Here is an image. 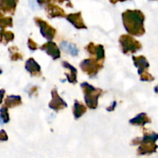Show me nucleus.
Here are the masks:
<instances>
[{
	"label": "nucleus",
	"instance_id": "nucleus-15",
	"mask_svg": "<svg viewBox=\"0 0 158 158\" xmlns=\"http://www.w3.org/2000/svg\"><path fill=\"white\" fill-rule=\"evenodd\" d=\"M151 119L148 117V116L145 113H141V114H139L138 115L136 116L134 118L131 119L129 121V123L131 124L134 125V126H144L146 123H151Z\"/></svg>",
	"mask_w": 158,
	"mask_h": 158
},
{
	"label": "nucleus",
	"instance_id": "nucleus-3",
	"mask_svg": "<svg viewBox=\"0 0 158 158\" xmlns=\"http://www.w3.org/2000/svg\"><path fill=\"white\" fill-rule=\"evenodd\" d=\"M119 43L121 46L122 52L124 54H127L128 52L135 53L142 48L140 42L136 40L134 37L130 35H120Z\"/></svg>",
	"mask_w": 158,
	"mask_h": 158
},
{
	"label": "nucleus",
	"instance_id": "nucleus-26",
	"mask_svg": "<svg viewBox=\"0 0 158 158\" xmlns=\"http://www.w3.org/2000/svg\"><path fill=\"white\" fill-rule=\"evenodd\" d=\"M8 135L4 130L0 131V141H6L8 140Z\"/></svg>",
	"mask_w": 158,
	"mask_h": 158
},
{
	"label": "nucleus",
	"instance_id": "nucleus-14",
	"mask_svg": "<svg viewBox=\"0 0 158 158\" xmlns=\"http://www.w3.org/2000/svg\"><path fill=\"white\" fill-rule=\"evenodd\" d=\"M157 148V145L154 144L153 142H141L140 143V147L137 149V154L139 155L150 154V153L154 152Z\"/></svg>",
	"mask_w": 158,
	"mask_h": 158
},
{
	"label": "nucleus",
	"instance_id": "nucleus-23",
	"mask_svg": "<svg viewBox=\"0 0 158 158\" xmlns=\"http://www.w3.org/2000/svg\"><path fill=\"white\" fill-rule=\"evenodd\" d=\"M12 19L11 17H3L0 19V29H4L6 27H12Z\"/></svg>",
	"mask_w": 158,
	"mask_h": 158
},
{
	"label": "nucleus",
	"instance_id": "nucleus-30",
	"mask_svg": "<svg viewBox=\"0 0 158 158\" xmlns=\"http://www.w3.org/2000/svg\"><path fill=\"white\" fill-rule=\"evenodd\" d=\"M37 1L39 2V3H40V4H42V3H47L49 2L50 0H37Z\"/></svg>",
	"mask_w": 158,
	"mask_h": 158
},
{
	"label": "nucleus",
	"instance_id": "nucleus-34",
	"mask_svg": "<svg viewBox=\"0 0 158 158\" xmlns=\"http://www.w3.org/2000/svg\"><path fill=\"white\" fill-rule=\"evenodd\" d=\"M2 69H0V74H2Z\"/></svg>",
	"mask_w": 158,
	"mask_h": 158
},
{
	"label": "nucleus",
	"instance_id": "nucleus-10",
	"mask_svg": "<svg viewBox=\"0 0 158 158\" xmlns=\"http://www.w3.org/2000/svg\"><path fill=\"white\" fill-rule=\"evenodd\" d=\"M25 68L32 77H40L41 76V67L33 58H29L26 62Z\"/></svg>",
	"mask_w": 158,
	"mask_h": 158
},
{
	"label": "nucleus",
	"instance_id": "nucleus-29",
	"mask_svg": "<svg viewBox=\"0 0 158 158\" xmlns=\"http://www.w3.org/2000/svg\"><path fill=\"white\" fill-rule=\"evenodd\" d=\"M5 93H6V90L4 89H0V104L2 103L3 100V97H4Z\"/></svg>",
	"mask_w": 158,
	"mask_h": 158
},
{
	"label": "nucleus",
	"instance_id": "nucleus-28",
	"mask_svg": "<svg viewBox=\"0 0 158 158\" xmlns=\"http://www.w3.org/2000/svg\"><path fill=\"white\" fill-rule=\"evenodd\" d=\"M37 89H38V87H37V86H33V87L31 88L30 90H29V97H32V94H35V92H37Z\"/></svg>",
	"mask_w": 158,
	"mask_h": 158
},
{
	"label": "nucleus",
	"instance_id": "nucleus-18",
	"mask_svg": "<svg viewBox=\"0 0 158 158\" xmlns=\"http://www.w3.org/2000/svg\"><path fill=\"white\" fill-rule=\"evenodd\" d=\"M22 98L20 96L10 95L8 96L5 100V106L7 108H14L22 104Z\"/></svg>",
	"mask_w": 158,
	"mask_h": 158
},
{
	"label": "nucleus",
	"instance_id": "nucleus-20",
	"mask_svg": "<svg viewBox=\"0 0 158 158\" xmlns=\"http://www.w3.org/2000/svg\"><path fill=\"white\" fill-rule=\"evenodd\" d=\"M15 38L14 33L11 31H6L5 29L0 30V43L7 45L9 42L12 41Z\"/></svg>",
	"mask_w": 158,
	"mask_h": 158
},
{
	"label": "nucleus",
	"instance_id": "nucleus-22",
	"mask_svg": "<svg viewBox=\"0 0 158 158\" xmlns=\"http://www.w3.org/2000/svg\"><path fill=\"white\" fill-rule=\"evenodd\" d=\"M0 120L3 123H7L9 121V114L8 113V108L5 105L0 109Z\"/></svg>",
	"mask_w": 158,
	"mask_h": 158
},
{
	"label": "nucleus",
	"instance_id": "nucleus-27",
	"mask_svg": "<svg viewBox=\"0 0 158 158\" xmlns=\"http://www.w3.org/2000/svg\"><path fill=\"white\" fill-rule=\"evenodd\" d=\"M116 106H117V102L114 101L110 106H109L108 107H106V110L109 111V112H110V111H114V110H115Z\"/></svg>",
	"mask_w": 158,
	"mask_h": 158
},
{
	"label": "nucleus",
	"instance_id": "nucleus-13",
	"mask_svg": "<svg viewBox=\"0 0 158 158\" xmlns=\"http://www.w3.org/2000/svg\"><path fill=\"white\" fill-rule=\"evenodd\" d=\"M18 0H0V10L14 14Z\"/></svg>",
	"mask_w": 158,
	"mask_h": 158
},
{
	"label": "nucleus",
	"instance_id": "nucleus-5",
	"mask_svg": "<svg viewBox=\"0 0 158 158\" xmlns=\"http://www.w3.org/2000/svg\"><path fill=\"white\" fill-rule=\"evenodd\" d=\"M34 20H35L37 26L40 27L41 35H43L44 38H46V40H49V41L53 40L56 34V29H54L52 26H51L48 23H46L45 20L41 19L38 18V17L34 19Z\"/></svg>",
	"mask_w": 158,
	"mask_h": 158
},
{
	"label": "nucleus",
	"instance_id": "nucleus-8",
	"mask_svg": "<svg viewBox=\"0 0 158 158\" xmlns=\"http://www.w3.org/2000/svg\"><path fill=\"white\" fill-rule=\"evenodd\" d=\"M42 50L45 51L49 56H50L53 60H57L60 58V50L58 48L57 45L54 42L49 41L47 43H44L43 46L40 47Z\"/></svg>",
	"mask_w": 158,
	"mask_h": 158
},
{
	"label": "nucleus",
	"instance_id": "nucleus-9",
	"mask_svg": "<svg viewBox=\"0 0 158 158\" xmlns=\"http://www.w3.org/2000/svg\"><path fill=\"white\" fill-rule=\"evenodd\" d=\"M66 19L77 29H87L86 25L84 24L83 18H82L81 12H77V13L69 14L66 16Z\"/></svg>",
	"mask_w": 158,
	"mask_h": 158
},
{
	"label": "nucleus",
	"instance_id": "nucleus-19",
	"mask_svg": "<svg viewBox=\"0 0 158 158\" xmlns=\"http://www.w3.org/2000/svg\"><path fill=\"white\" fill-rule=\"evenodd\" d=\"M60 47L65 52L70 53L72 56H77L79 53V49H77V46L73 43H69L67 42H62L60 43Z\"/></svg>",
	"mask_w": 158,
	"mask_h": 158
},
{
	"label": "nucleus",
	"instance_id": "nucleus-1",
	"mask_svg": "<svg viewBox=\"0 0 158 158\" xmlns=\"http://www.w3.org/2000/svg\"><path fill=\"white\" fill-rule=\"evenodd\" d=\"M123 26L127 32L134 36H140L145 32L144 15L140 10H127L122 14Z\"/></svg>",
	"mask_w": 158,
	"mask_h": 158
},
{
	"label": "nucleus",
	"instance_id": "nucleus-24",
	"mask_svg": "<svg viewBox=\"0 0 158 158\" xmlns=\"http://www.w3.org/2000/svg\"><path fill=\"white\" fill-rule=\"evenodd\" d=\"M140 76V80H142V81H152V80H154V77L147 71H143Z\"/></svg>",
	"mask_w": 158,
	"mask_h": 158
},
{
	"label": "nucleus",
	"instance_id": "nucleus-4",
	"mask_svg": "<svg viewBox=\"0 0 158 158\" xmlns=\"http://www.w3.org/2000/svg\"><path fill=\"white\" fill-rule=\"evenodd\" d=\"M82 71L86 73L89 77H94L97 75L99 71L103 67V62L97 61L96 59H86L80 64Z\"/></svg>",
	"mask_w": 158,
	"mask_h": 158
},
{
	"label": "nucleus",
	"instance_id": "nucleus-17",
	"mask_svg": "<svg viewBox=\"0 0 158 158\" xmlns=\"http://www.w3.org/2000/svg\"><path fill=\"white\" fill-rule=\"evenodd\" d=\"M86 112V107L84 104L79 102L78 100H76L74 101L73 108V117L76 120L80 119L85 113Z\"/></svg>",
	"mask_w": 158,
	"mask_h": 158
},
{
	"label": "nucleus",
	"instance_id": "nucleus-2",
	"mask_svg": "<svg viewBox=\"0 0 158 158\" xmlns=\"http://www.w3.org/2000/svg\"><path fill=\"white\" fill-rule=\"evenodd\" d=\"M81 89L84 94V100L86 104L89 109L95 110L98 106L99 97L103 94V90L100 88H96L86 82L80 84Z\"/></svg>",
	"mask_w": 158,
	"mask_h": 158
},
{
	"label": "nucleus",
	"instance_id": "nucleus-25",
	"mask_svg": "<svg viewBox=\"0 0 158 158\" xmlns=\"http://www.w3.org/2000/svg\"><path fill=\"white\" fill-rule=\"evenodd\" d=\"M28 47L29 48V49L34 51L38 49V45H37V43L32 39L29 38L28 40Z\"/></svg>",
	"mask_w": 158,
	"mask_h": 158
},
{
	"label": "nucleus",
	"instance_id": "nucleus-6",
	"mask_svg": "<svg viewBox=\"0 0 158 158\" xmlns=\"http://www.w3.org/2000/svg\"><path fill=\"white\" fill-rule=\"evenodd\" d=\"M51 95H52V100L49 103V107L50 109L57 112V111H60L64 108L67 107V103L59 95L56 88H54L51 91Z\"/></svg>",
	"mask_w": 158,
	"mask_h": 158
},
{
	"label": "nucleus",
	"instance_id": "nucleus-31",
	"mask_svg": "<svg viewBox=\"0 0 158 158\" xmlns=\"http://www.w3.org/2000/svg\"><path fill=\"white\" fill-rule=\"evenodd\" d=\"M154 90H155V92L157 93V94H158V86H156V87L154 88Z\"/></svg>",
	"mask_w": 158,
	"mask_h": 158
},
{
	"label": "nucleus",
	"instance_id": "nucleus-32",
	"mask_svg": "<svg viewBox=\"0 0 158 158\" xmlns=\"http://www.w3.org/2000/svg\"><path fill=\"white\" fill-rule=\"evenodd\" d=\"M3 18V13H2L1 10H0V19Z\"/></svg>",
	"mask_w": 158,
	"mask_h": 158
},
{
	"label": "nucleus",
	"instance_id": "nucleus-7",
	"mask_svg": "<svg viewBox=\"0 0 158 158\" xmlns=\"http://www.w3.org/2000/svg\"><path fill=\"white\" fill-rule=\"evenodd\" d=\"M86 49L91 56H96V60L99 62H103L105 59L104 47L102 45H95L94 43H89L86 46Z\"/></svg>",
	"mask_w": 158,
	"mask_h": 158
},
{
	"label": "nucleus",
	"instance_id": "nucleus-16",
	"mask_svg": "<svg viewBox=\"0 0 158 158\" xmlns=\"http://www.w3.org/2000/svg\"><path fill=\"white\" fill-rule=\"evenodd\" d=\"M46 12H47L48 16L49 18H56V17H64L65 12L63 9L60 8L56 5L50 4L46 8Z\"/></svg>",
	"mask_w": 158,
	"mask_h": 158
},
{
	"label": "nucleus",
	"instance_id": "nucleus-33",
	"mask_svg": "<svg viewBox=\"0 0 158 158\" xmlns=\"http://www.w3.org/2000/svg\"><path fill=\"white\" fill-rule=\"evenodd\" d=\"M59 2H63V1H66V0H58Z\"/></svg>",
	"mask_w": 158,
	"mask_h": 158
},
{
	"label": "nucleus",
	"instance_id": "nucleus-21",
	"mask_svg": "<svg viewBox=\"0 0 158 158\" xmlns=\"http://www.w3.org/2000/svg\"><path fill=\"white\" fill-rule=\"evenodd\" d=\"M9 51L11 53L10 58L12 61L23 60V56L19 52H18V48L16 46H11L9 48Z\"/></svg>",
	"mask_w": 158,
	"mask_h": 158
},
{
	"label": "nucleus",
	"instance_id": "nucleus-12",
	"mask_svg": "<svg viewBox=\"0 0 158 158\" xmlns=\"http://www.w3.org/2000/svg\"><path fill=\"white\" fill-rule=\"evenodd\" d=\"M132 59L134 66L138 68L139 75H140L143 71H146L145 69L149 67V63H148L146 57L143 56H133Z\"/></svg>",
	"mask_w": 158,
	"mask_h": 158
},
{
	"label": "nucleus",
	"instance_id": "nucleus-11",
	"mask_svg": "<svg viewBox=\"0 0 158 158\" xmlns=\"http://www.w3.org/2000/svg\"><path fill=\"white\" fill-rule=\"evenodd\" d=\"M62 66L69 70V73H65V75L66 76V78L69 83H77V69L74 66H73L70 63L66 61H63L62 63Z\"/></svg>",
	"mask_w": 158,
	"mask_h": 158
}]
</instances>
